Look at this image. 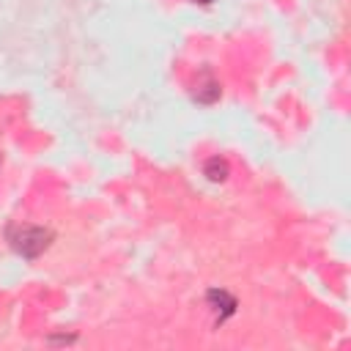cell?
<instances>
[{"label": "cell", "mask_w": 351, "mask_h": 351, "mask_svg": "<svg viewBox=\"0 0 351 351\" xmlns=\"http://www.w3.org/2000/svg\"><path fill=\"white\" fill-rule=\"evenodd\" d=\"M206 176H208L211 181H222V178L228 176V162H225V159H211V162L206 165Z\"/></svg>", "instance_id": "cell-2"}, {"label": "cell", "mask_w": 351, "mask_h": 351, "mask_svg": "<svg viewBox=\"0 0 351 351\" xmlns=\"http://www.w3.org/2000/svg\"><path fill=\"white\" fill-rule=\"evenodd\" d=\"M49 239H52L49 230L25 225V228H19V230L11 236V244H14V250H16L19 255H25V258H36L38 252H44V250L49 247Z\"/></svg>", "instance_id": "cell-1"}, {"label": "cell", "mask_w": 351, "mask_h": 351, "mask_svg": "<svg viewBox=\"0 0 351 351\" xmlns=\"http://www.w3.org/2000/svg\"><path fill=\"white\" fill-rule=\"evenodd\" d=\"M197 3H211V0H197Z\"/></svg>", "instance_id": "cell-3"}]
</instances>
